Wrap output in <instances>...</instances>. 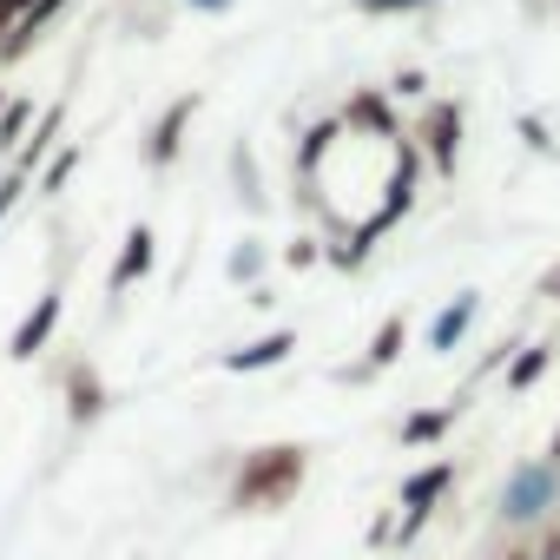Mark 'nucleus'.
<instances>
[{
  "instance_id": "f03ea898",
  "label": "nucleus",
  "mask_w": 560,
  "mask_h": 560,
  "mask_svg": "<svg viewBox=\"0 0 560 560\" xmlns=\"http://www.w3.org/2000/svg\"><path fill=\"white\" fill-rule=\"evenodd\" d=\"M304 448L298 442H277V448H250L244 455V468H237V481H231V508H284V501H298V488H304Z\"/></svg>"
},
{
  "instance_id": "473e14b6",
  "label": "nucleus",
  "mask_w": 560,
  "mask_h": 560,
  "mask_svg": "<svg viewBox=\"0 0 560 560\" xmlns=\"http://www.w3.org/2000/svg\"><path fill=\"white\" fill-rule=\"evenodd\" d=\"M527 560H534V553H527ZM540 560H560V540H553V547H547V553H540Z\"/></svg>"
},
{
  "instance_id": "a878e982",
  "label": "nucleus",
  "mask_w": 560,
  "mask_h": 560,
  "mask_svg": "<svg viewBox=\"0 0 560 560\" xmlns=\"http://www.w3.org/2000/svg\"><path fill=\"white\" fill-rule=\"evenodd\" d=\"M237 185H244V205H257V178H250V152L237 145Z\"/></svg>"
},
{
  "instance_id": "dca6fc26",
  "label": "nucleus",
  "mask_w": 560,
  "mask_h": 560,
  "mask_svg": "<svg viewBox=\"0 0 560 560\" xmlns=\"http://www.w3.org/2000/svg\"><path fill=\"white\" fill-rule=\"evenodd\" d=\"M547 363H553L547 343H521V350L508 357V389H534V383L547 376Z\"/></svg>"
},
{
  "instance_id": "f3484780",
  "label": "nucleus",
  "mask_w": 560,
  "mask_h": 560,
  "mask_svg": "<svg viewBox=\"0 0 560 560\" xmlns=\"http://www.w3.org/2000/svg\"><path fill=\"white\" fill-rule=\"evenodd\" d=\"M448 422H455V409H416V416H402V429H396V435H402L409 448H422V442H442V435H448Z\"/></svg>"
},
{
  "instance_id": "39448f33",
  "label": "nucleus",
  "mask_w": 560,
  "mask_h": 560,
  "mask_svg": "<svg viewBox=\"0 0 560 560\" xmlns=\"http://www.w3.org/2000/svg\"><path fill=\"white\" fill-rule=\"evenodd\" d=\"M448 481H455V462H429V468H416V475L402 481V521H396V540H416V527L435 514V501L448 494Z\"/></svg>"
},
{
  "instance_id": "a211bd4d",
  "label": "nucleus",
  "mask_w": 560,
  "mask_h": 560,
  "mask_svg": "<svg viewBox=\"0 0 560 560\" xmlns=\"http://www.w3.org/2000/svg\"><path fill=\"white\" fill-rule=\"evenodd\" d=\"M27 132H34V106L27 100H8V106H0V152H21Z\"/></svg>"
},
{
  "instance_id": "7ed1b4c3",
  "label": "nucleus",
  "mask_w": 560,
  "mask_h": 560,
  "mask_svg": "<svg viewBox=\"0 0 560 560\" xmlns=\"http://www.w3.org/2000/svg\"><path fill=\"white\" fill-rule=\"evenodd\" d=\"M553 494H560V468L521 462V468L508 475V488H501V521H508V527H534V521L553 508Z\"/></svg>"
},
{
  "instance_id": "7c9ffc66",
  "label": "nucleus",
  "mask_w": 560,
  "mask_h": 560,
  "mask_svg": "<svg viewBox=\"0 0 560 560\" xmlns=\"http://www.w3.org/2000/svg\"><path fill=\"white\" fill-rule=\"evenodd\" d=\"M540 291H547V298H560V270H553V277H547V284H540Z\"/></svg>"
},
{
  "instance_id": "c85d7f7f",
  "label": "nucleus",
  "mask_w": 560,
  "mask_h": 560,
  "mask_svg": "<svg viewBox=\"0 0 560 560\" xmlns=\"http://www.w3.org/2000/svg\"><path fill=\"white\" fill-rule=\"evenodd\" d=\"M14 34V8H8V0H0V40H8Z\"/></svg>"
},
{
  "instance_id": "b1692460",
  "label": "nucleus",
  "mask_w": 560,
  "mask_h": 560,
  "mask_svg": "<svg viewBox=\"0 0 560 560\" xmlns=\"http://www.w3.org/2000/svg\"><path fill=\"white\" fill-rule=\"evenodd\" d=\"M389 93H396V100H422V93H429V80L409 67V73H396V86H389Z\"/></svg>"
},
{
  "instance_id": "5701e85b",
  "label": "nucleus",
  "mask_w": 560,
  "mask_h": 560,
  "mask_svg": "<svg viewBox=\"0 0 560 560\" xmlns=\"http://www.w3.org/2000/svg\"><path fill=\"white\" fill-rule=\"evenodd\" d=\"M514 132H521V139H527L534 152H553V139H547V126H540L534 113H521V126H514Z\"/></svg>"
},
{
  "instance_id": "20e7f679",
  "label": "nucleus",
  "mask_w": 560,
  "mask_h": 560,
  "mask_svg": "<svg viewBox=\"0 0 560 560\" xmlns=\"http://www.w3.org/2000/svg\"><path fill=\"white\" fill-rule=\"evenodd\" d=\"M422 152H429V165H435V178H455V165H462V100H429V113H422Z\"/></svg>"
},
{
  "instance_id": "cd10ccee",
  "label": "nucleus",
  "mask_w": 560,
  "mask_h": 560,
  "mask_svg": "<svg viewBox=\"0 0 560 560\" xmlns=\"http://www.w3.org/2000/svg\"><path fill=\"white\" fill-rule=\"evenodd\" d=\"M185 8H198V14H231L237 0H185Z\"/></svg>"
},
{
  "instance_id": "2eb2a0df",
  "label": "nucleus",
  "mask_w": 560,
  "mask_h": 560,
  "mask_svg": "<svg viewBox=\"0 0 560 560\" xmlns=\"http://www.w3.org/2000/svg\"><path fill=\"white\" fill-rule=\"evenodd\" d=\"M337 139H343V119H317V126L304 132V145H298V172L311 178V172L330 159V145H337Z\"/></svg>"
},
{
  "instance_id": "9d476101",
  "label": "nucleus",
  "mask_w": 560,
  "mask_h": 560,
  "mask_svg": "<svg viewBox=\"0 0 560 560\" xmlns=\"http://www.w3.org/2000/svg\"><path fill=\"white\" fill-rule=\"evenodd\" d=\"M67 8H73V0H34V8L14 21V34L0 40V60H21V54H34V40H40V34H47V27H54Z\"/></svg>"
},
{
  "instance_id": "72a5a7b5",
  "label": "nucleus",
  "mask_w": 560,
  "mask_h": 560,
  "mask_svg": "<svg viewBox=\"0 0 560 560\" xmlns=\"http://www.w3.org/2000/svg\"><path fill=\"white\" fill-rule=\"evenodd\" d=\"M0 106H8V86H0Z\"/></svg>"
},
{
  "instance_id": "ddd939ff",
  "label": "nucleus",
  "mask_w": 560,
  "mask_h": 560,
  "mask_svg": "<svg viewBox=\"0 0 560 560\" xmlns=\"http://www.w3.org/2000/svg\"><path fill=\"white\" fill-rule=\"evenodd\" d=\"M60 126H67V100H60V106H47V113L34 119V132H27V145L14 152V172H34V165H40V159L54 152V139H60Z\"/></svg>"
},
{
  "instance_id": "393cba45",
  "label": "nucleus",
  "mask_w": 560,
  "mask_h": 560,
  "mask_svg": "<svg viewBox=\"0 0 560 560\" xmlns=\"http://www.w3.org/2000/svg\"><path fill=\"white\" fill-rule=\"evenodd\" d=\"M27 191V172H8V178H0V218H8L14 211V198Z\"/></svg>"
},
{
  "instance_id": "f8f14e48",
  "label": "nucleus",
  "mask_w": 560,
  "mask_h": 560,
  "mask_svg": "<svg viewBox=\"0 0 560 560\" xmlns=\"http://www.w3.org/2000/svg\"><path fill=\"white\" fill-rule=\"evenodd\" d=\"M475 311H481V291H455V304L429 324V350H455L462 337H468V324H475Z\"/></svg>"
},
{
  "instance_id": "2f4dec72",
  "label": "nucleus",
  "mask_w": 560,
  "mask_h": 560,
  "mask_svg": "<svg viewBox=\"0 0 560 560\" xmlns=\"http://www.w3.org/2000/svg\"><path fill=\"white\" fill-rule=\"evenodd\" d=\"M8 8H14V21H21V14H27V8H34V0H8Z\"/></svg>"
},
{
  "instance_id": "c756f323",
  "label": "nucleus",
  "mask_w": 560,
  "mask_h": 560,
  "mask_svg": "<svg viewBox=\"0 0 560 560\" xmlns=\"http://www.w3.org/2000/svg\"><path fill=\"white\" fill-rule=\"evenodd\" d=\"M547 468H560V429H553V448H547Z\"/></svg>"
},
{
  "instance_id": "6e6552de",
  "label": "nucleus",
  "mask_w": 560,
  "mask_h": 560,
  "mask_svg": "<svg viewBox=\"0 0 560 560\" xmlns=\"http://www.w3.org/2000/svg\"><path fill=\"white\" fill-rule=\"evenodd\" d=\"M343 126H357V132H370V139H402V126H396V113H389V100H383L376 86H357V93H350Z\"/></svg>"
},
{
  "instance_id": "bb28decb",
  "label": "nucleus",
  "mask_w": 560,
  "mask_h": 560,
  "mask_svg": "<svg viewBox=\"0 0 560 560\" xmlns=\"http://www.w3.org/2000/svg\"><path fill=\"white\" fill-rule=\"evenodd\" d=\"M284 257H291V264H298V270H311V264H317V237H298V244H291V250H284Z\"/></svg>"
},
{
  "instance_id": "4468645a",
  "label": "nucleus",
  "mask_w": 560,
  "mask_h": 560,
  "mask_svg": "<svg viewBox=\"0 0 560 560\" xmlns=\"http://www.w3.org/2000/svg\"><path fill=\"white\" fill-rule=\"evenodd\" d=\"M106 402H113V396L100 389V376H93L86 363H73V370H67V416H73V422H93Z\"/></svg>"
},
{
  "instance_id": "0eeeda50",
  "label": "nucleus",
  "mask_w": 560,
  "mask_h": 560,
  "mask_svg": "<svg viewBox=\"0 0 560 560\" xmlns=\"http://www.w3.org/2000/svg\"><path fill=\"white\" fill-rule=\"evenodd\" d=\"M152 257H159V231H152V224H132V231H126V244H119V264H113V291L145 284Z\"/></svg>"
},
{
  "instance_id": "412c9836",
  "label": "nucleus",
  "mask_w": 560,
  "mask_h": 560,
  "mask_svg": "<svg viewBox=\"0 0 560 560\" xmlns=\"http://www.w3.org/2000/svg\"><path fill=\"white\" fill-rule=\"evenodd\" d=\"M429 0H357V14L363 21H396V14H422Z\"/></svg>"
},
{
  "instance_id": "9b49d317",
  "label": "nucleus",
  "mask_w": 560,
  "mask_h": 560,
  "mask_svg": "<svg viewBox=\"0 0 560 560\" xmlns=\"http://www.w3.org/2000/svg\"><path fill=\"white\" fill-rule=\"evenodd\" d=\"M291 350H298V337H291V330H270V337H257V343L231 350V357H224V370H231V376H257V370H277Z\"/></svg>"
},
{
  "instance_id": "4be33fe9",
  "label": "nucleus",
  "mask_w": 560,
  "mask_h": 560,
  "mask_svg": "<svg viewBox=\"0 0 560 560\" xmlns=\"http://www.w3.org/2000/svg\"><path fill=\"white\" fill-rule=\"evenodd\" d=\"M73 172H80V145H67L60 159H47V172H40V185H47V191H60V185L73 178Z\"/></svg>"
},
{
  "instance_id": "aec40b11",
  "label": "nucleus",
  "mask_w": 560,
  "mask_h": 560,
  "mask_svg": "<svg viewBox=\"0 0 560 560\" xmlns=\"http://www.w3.org/2000/svg\"><path fill=\"white\" fill-rule=\"evenodd\" d=\"M257 270H264V244L244 237V244L231 250V277H237V284H257Z\"/></svg>"
},
{
  "instance_id": "423d86ee",
  "label": "nucleus",
  "mask_w": 560,
  "mask_h": 560,
  "mask_svg": "<svg viewBox=\"0 0 560 560\" xmlns=\"http://www.w3.org/2000/svg\"><path fill=\"white\" fill-rule=\"evenodd\" d=\"M54 330H60V291H40V304L21 317V330H14V343H8V357H14V363H34V357L54 343Z\"/></svg>"
},
{
  "instance_id": "f257e3e1",
  "label": "nucleus",
  "mask_w": 560,
  "mask_h": 560,
  "mask_svg": "<svg viewBox=\"0 0 560 560\" xmlns=\"http://www.w3.org/2000/svg\"><path fill=\"white\" fill-rule=\"evenodd\" d=\"M389 152H396V165H389V178H383V205L370 211V218H357L350 224V237L330 250L343 270H357L363 257H370V244L383 237V231H396L402 218H409V205H416V178H422V152L409 145V139H389Z\"/></svg>"
},
{
  "instance_id": "1a4fd4ad",
  "label": "nucleus",
  "mask_w": 560,
  "mask_h": 560,
  "mask_svg": "<svg viewBox=\"0 0 560 560\" xmlns=\"http://www.w3.org/2000/svg\"><path fill=\"white\" fill-rule=\"evenodd\" d=\"M198 119V93H185V100H172V113L152 126V139H145V159L152 165H172L178 159V145H185V126Z\"/></svg>"
},
{
  "instance_id": "6ab92c4d",
  "label": "nucleus",
  "mask_w": 560,
  "mask_h": 560,
  "mask_svg": "<svg viewBox=\"0 0 560 560\" xmlns=\"http://www.w3.org/2000/svg\"><path fill=\"white\" fill-rule=\"evenodd\" d=\"M402 337H409V324H402V317H389V324L370 337V370H389V363L402 357Z\"/></svg>"
}]
</instances>
